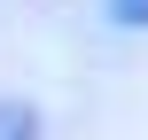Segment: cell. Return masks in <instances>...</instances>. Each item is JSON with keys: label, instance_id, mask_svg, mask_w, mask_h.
<instances>
[{"label": "cell", "instance_id": "6da1fadb", "mask_svg": "<svg viewBox=\"0 0 148 140\" xmlns=\"http://www.w3.org/2000/svg\"><path fill=\"white\" fill-rule=\"evenodd\" d=\"M0 140H39V109L31 101H0Z\"/></svg>", "mask_w": 148, "mask_h": 140}, {"label": "cell", "instance_id": "7a4b0ae2", "mask_svg": "<svg viewBox=\"0 0 148 140\" xmlns=\"http://www.w3.org/2000/svg\"><path fill=\"white\" fill-rule=\"evenodd\" d=\"M109 16H117V23H133V31H140V23H148V0H109Z\"/></svg>", "mask_w": 148, "mask_h": 140}]
</instances>
